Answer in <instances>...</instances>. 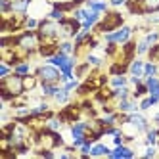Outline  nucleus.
I'll list each match as a JSON object with an SVG mask.
<instances>
[{
    "mask_svg": "<svg viewBox=\"0 0 159 159\" xmlns=\"http://www.w3.org/2000/svg\"><path fill=\"white\" fill-rule=\"evenodd\" d=\"M25 94V84H23V77L12 73L4 79H0V96L2 102H14L16 98H21Z\"/></svg>",
    "mask_w": 159,
    "mask_h": 159,
    "instance_id": "nucleus-1",
    "label": "nucleus"
},
{
    "mask_svg": "<svg viewBox=\"0 0 159 159\" xmlns=\"http://www.w3.org/2000/svg\"><path fill=\"white\" fill-rule=\"evenodd\" d=\"M14 48L23 52L27 58L33 56L35 52H39L40 48V37L37 31H31V29H25L23 33L19 35H14Z\"/></svg>",
    "mask_w": 159,
    "mask_h": 159,
    "instance_id": "nucleus-2",
    "label": "nucleus"
},
{
    "mask_svg": "<svg viewBox=\"0 0 159 159\" xmlns=\"http://www.w3.org/2000/svg\"><path fill=\"white\" fill-rule=\"evenodd\" d=\"M125 25V17L123 14L119 12H111V10H107V12L104 14V17L100 19V23L94 27L98 33H102V35H106V33H111V31H115L119 27Z\"/></svg>",
    "mask_w": 159,
    "mask_h": 159,
    "instance_id": "nucleus-3",
    "label": "nucleus"
},
{
    "mask_svg": "<svg viewBox=\"0 0 159 159\" xmlns=\"http://www.w3.org/2000/svg\"><path fill=\"white\" fill-rule=\"evenodd\" d=\"M40 42H54L60 39V21H54L50 17L40 19V25L37 29Z\"/></svg>",
    "mask_w": 159,
    "mask_h": 159,
    "instance_id": "nucleus-4",
    "label": "nucleus"
},
{
    "mask_svg": "<svg viewBox=\"0 0 159 159\" xmlns=\"http://www.w3.org/2000/svg\"><path fill=\"white\" fill-rule=\"evenodd\" d=\"M129 12L134 16H150L159 14V0H129Z\"/></svg>",
    "mask_w": 159,
    "mask_h": 159,
    "instance_id": "nucleus-5",
    "label": "nucleus"
},
{
    "mask_svg": "<svg viewBox=\"0 0 159 159\" xmlns=\"http://www.w3.org/2000/svg\"><path fill=\"white\" fill-rule=\"evenodd\" d=\"M35 75L39 77L40 83H52V84H61V71L60 67H56L52 63H44V65H39L35 69Z\"/></svg>",
    "mask_w": 159,
    "mask_h": 159,
    "instance_id": "nucleus-6",
    "label": "nucleus"
},
{
    "mask_svg": "<svg viewBox=\"0 0 159 159\" xmlns=\"http://www.w3.org/2000/svg\"><path fill=\"white\" fill-rule=\"evenodd\" d=\"M132 33H134V29L130 25H123V27L111 31V33H106L104 40L106 42H115V44H125L132 39Z\"/></svg>",
    "mask_w": 159,
    "mask_h": 159,
    "instance_id": "nucleus-7",
    "label": "nucleus"
},
{
    "mask_svg": "<svg viewBox=\"0 0 159 159\" xmlns=\"http://www.w3.org/2000/svg\"><path fill=\"white\" fill-rule=\"evenodd\" d=\"M81 21H77L75 17H65L63 21H60V39H75V35L81 31Z\"/></svg>",
    "mask_w": 159,
    "mask_h": 159,
    "instance_id": "nucleus-8",
    "label": "nucleus"
},
{
    "mask_svg": "<svg viewBox=\"0 0 159 159\" xmlns=\"http://www.w3.org/2000/svg\"><path fill=\"white\" fill-rule=\"evenodd\" d=\"M134 155H136L134 150H132V148H129V146H125V144L115 146V148L111 150V153H109L111 159H132Z\"/></svg>",
    "mask_w": 159,
    "mask_h": 159,
    "instance_id": "nucleus-9",
    "label": "nucleus"
},
{
    "mask_svg": "<svg viewBox=\"0 0 159 159\" xmlns=\"http://www.w3.org/2000/svg\"><path fill=\"white\" fill-rule=\"evenodd\" d=\"M138 109H140L138 100H134L132 96L117 102V111H119V113H132V111H138Z\"/></svg>",
    "mask_w": 159,
    "mask_h": 159,
    "instance_id": "nucleus-10",
    "label": "nucleus"
},
{
    "mask_svg": "<svg viewBox=\"0 0 159 159\" xmlns=\"http://www.w3.org/2000/svg\"><path fill=\"white\" fill-rule=\"evenodd\" d=\"M100 19H102V14H98V12H92V10H88V14H86V19L81 23V27L83 29H86V31H92L98 23H100Z\"/></svg>",
    "mask_w": 159,
    "mask_h": 159,
    "instance_id": "nucleus-11",
    "label": "nucleus"
},
{
    "mask_svg": "<svg viewBox=\"0 0 159 159\" xmlns=\"http://www.w3.org/2000/svg\"><path fill=\"white\" fill-rule=\"evenodd\" d=\"M31 4H33V0H14L12 14H16V16H27Z\"/></svg>",
    "mask_w": 159,
    "mask_h": 159,
    "instance_id": "nucleus-12",
    "label": "nucleus"
},
{
    "mask_svg": "<svg viewBox=\"0 0 159 159\" xmlns=\"http://www.w3.org/2000/svg\"><path fill=\"white\" fill-rule=\"evenodd\" d=\"M144 65H146V61L140 58H134L130 63H129V75H136V77H144Z\"/></svg>",
    "mask_w": 159,
    "mask_h": 159,
    "instance_id": "nucleus-13",
    "label": "nucleus"
},
{
    "mask_svg": "<svg viewBox=\"0 0 159 159\" xmlns=\"http://www.w3.org/2000/svg\"><path fill=\"white\" fill-rule=\"evenodd\" d=\"M84 6L88 10H92V12H98V14H106L109 10V2H106V0H86Z\"/></svg>",
    "mask_w": 159,
    "mask_h": 159,
    "instance_id": "nucleus-14",
    "label": "nucleus"
},
{
    "mask_svg": "<svg viewBox=\"0 0 159 159\" xmlns=\"http://www.w3.org/2000/svg\"><path fill=\"white\" fill-rule=\"evenodd\" d=\"M61 84H52V83H40V92H42V98H54L56 92L60 90Z\"/></svg>",
    "mask_w": 159,
    "mask_h": 159,
    "instance_id": "nucleus-15",
    "label": "nucleus"
},
{
    "mask_svg": "<svg viewBox=\"0 0 159 159\" xmlns=\"http://www.w3.org/2000/svg\"><path fill=\"white\" fill-rule=\"evenodd\" d=\"M54 102H56L58 106H67V104L71 102V92H69V90H65L63 86H60V90H58V92H56V96H54Z\"/></svg>",
    "mask_w": 159,
    "mask_h": 159,
    "instance_id": "nucleus-16",
    "label": "nucleus"
},
{
    "mask_svg": "<svg viewBox=\"0 0 159 159\" xmlns=\"http://www.w3.org/2000/svg\"><path fill=\"white\" fill-rule=\"evenodd\" d=\"M111 150L106 146V144H102V142H94L92 144V150H90V155L92 157H102V155H107L109 157Z\"/></svg>",
    "mask_w": 159,
    "mask_h": 159,
    "instance_id": "nucleus-17",
    "label": "nucleus"
},
{
    "mask_svg": "<svg viewBox=\"0 0 159 159\" xmlns=\"http://www.w3.org/2000/svg\"><path fill=\"white\" fill-rule=\"evenodd\" d=\"M132 92L129 86H121V88H111V100H125V98H130Z\"/></svg>",
    "mask_w": 159,
    "mask_h": 159,
    "instance_id": "nucleus-18",
    "label": "nucleus"
},
{
    "mask_svg": "<svg viewBox=\"0 0 159 159\" xmlns=\"http://www.w3.org/2000/svg\"><path fill=\"white\" fill-rule=\"evenodd\" d=\"M157 138H159V127H155V129H148L146 130V140H144V146H157L159 142H157Z\"/></svg>",
    "mask_w": 159,
    "mask_h": 159,
    "instance_id": "nucleus-19",
    "label": "nucleus"
},
{
    "mask_svg": "<svg viewBox=\"0 0 159 159\" xmlns=\"http://www.w3.org/2000/svg\"><path fill=\"white\" fill-rule=\"evenodd\" d=\"M144 83L148 86V94H159V77L153 75V77H146Z\"/></svg>",
    "mask_w": 159,
    "mask_h": 159,
    "instance_id": "nucleus-20",
    "label": "nucleus"
},
{
    "mask_svg": "<svg viewBox=\"0 0 159 159\" xmlns=\"http://www.w3.org/2000/svg\"><path fill=\"white\" fill-rule=\"evenodd\" d=\"M23 84H25V92H31V90H35L37 86H40V81L37 75H25L23 77Z\"/></svg>",
    "mask_w": 159,
    "mask_h": 159,
    "instance_id": "nucleus-21",
    "label": "nucleus"
},
{
    "mask_svg": "<svg viewBox=\"0 0 159 159\" xmlns=\"http://www.w3.org/2000/svg\"><path fill=\"white\" fill-rule=\"evenodd\" d=\"M58 52H63L67 56H73L75 54V42L71 39H65V40H60L58 44Z\"/></svg>",
    "mask_w": 159,
    "mask_h": 159,
    "instance_id": "nucleus-22",
    "label": "nucleus"
},
{
    "mask_svg": "<svg viewBox=\"0 0 159 159\" xmlns=\"http://www.w3.org/2000/svg\"><path fill=\"white\" fill-rule=\"evenodd\" d=\"M130 83H129V79H127V75H111V79H109V86L111 88H121V86H129Z\"/></svg>",
    "mask_w": 159,
    "mask_h": 159,
    "instance_id": "nucleus-23",
    "label": "nucleus"
},
{
    "mask_svg": "<svg viewBox=\"0 0 159 159\" xmlns=\"http://www.w3.org/2000/svg\"><path fill=\"white\" fill-rule=\"evenodd\" d=\"M153 75H159V63L153 61V60H148L146 65H144V79L146 77H153Z\"/></svg>",
    "mask_w": 159,
    "mask_h": 159,
    "instance_id": "nucleus-24",
    "label": "nucleus"
},
{
    "mask_svg": "<svg viewBox=\"0 0 159 159\" xmlns=\"http://www.w3.org/2000/svg\"><path fill=\"white\" fill-rule=\"evenodd\" d=\"M150 42H148L146 40V37H142L140 40H136V56H140V58H142V56H148V52H150Z\"/></svg>",
    "mask_w": 159,
    "mask_h": 159,
    "instance_id": "nucleus-25",
    "label": "nucleus"
},
{
    "mask_svg": "<svg viewBox=\"0 0 159 159\" xmlns=\"http://www.w3.org/2000/svg\"><path fill=\"white\" fill-rule=\"evenodd\" d=\"M14 73L21 75V77L29 75V73H31V63H29L27 60H21L19 63H16V65H14Z\"/></svg>",
    "mask_w": 159,
    "mask_h": 159,
    "instance_id": "nucleus-26",
    "label": "nucleus"
},
{
    "mask_svg": "<svg viewBox=\"0 0 159 159\" xmlns=\"http://www.w3.org/2000/svg\"><path fill=\"white\" fill-rule=\"evenodd\" d=\"M46 17H50V19H54V21H63L67 16H65V12L63 10H60V8H56V6H52L50 10H48V14H46Z\"/></svg>",
    "mask_w": 159,
    "mask_h": 159,
    "instance_id": "nucleus-27",
    "label": "nucleus"
},
{
    "mask_svg": "<svg viewBox=\"0 0 159 159\" xmlns=\"http://www.w3.org/2000/svg\"><path fill=\"white\" fill-rule=\"evenodd\" d=\"M146 94H148V86H146L144 81H142L140 84H136L134 90H132V98H134V100H140V98H144Z\"/></svg>",
    "mask_w": 159,
    "mask_h": 159,
    "instance_id": "nucleus-28",
    "label": "nucleus"
},
{
    "mask_svg": "<svg viewBox=\"0 0 159 159\" xmlns=\"http://www.w3.org/2000/svg\"><path fill=\"white\" fill-rule=\"evenodd\" d=\"M40 25V19L37 16H25V29H31V31H37Z\"/></svg>",
    "mask_w": 159,
    "mask_h": 159,
    "instance_id": "nucleus-29",
    "label": "nucleus"
},
{
    "mask_svg": "<svg viewBox=\"0 0 159 159\" xmlns=\"http://www.w3.org/2000/svg\"><path fill=\"white\" fill-rule=\"evenodd\" d=\"M90 67H92V65H90L88 61H84V63H81V65H77V67H75V77H77V79H84L86 73L90 71Z\"/></svg>",
    "mask_w": 159,
    "mask_h": 159,
    "instance_id": "nucleus-30",
    "label": "nucleus"
},
{
    "mask_svg": "<svg viewBox=\"0 0 159 159\" xmlns=\"http://www.w3.org/2000/svg\"><path fill=\"white\" fill-rule=\"evenodd\" d=\"M144 37H146V40H148V42H150V46H155V44L159 42V31H157V29L148 31Z\"/></svg>",
    "mask_w": 159,
    "mask_h": 159,
    "instance_id": "nucleus-31",
    "label": "nucleus"
},
{
    "mask_svg": "<svg viewBox=\"0 0 159 159\" xmlns=\"http://www.w3.org/2000/svg\"><path fill=\"white\" fill-rule=\"evenodd\" d=\"M14 73V67L10 65L8 61H2L0 63V79H4V77H8V75H12Z\"/></svg>",
    "mask_w": 159,
    "mask_h": 159,
    "instance_id": "nucleus-32",
    "label": "nucleus"
},
{
    "mask_svg": "<svg viewBox=\"0 0 159 159\" xmlns=\"http://www.w3.org/2000/svg\"><path fill=\"white\" fill-rule=\"evenodd\" d=\"M12 4H14V0H0L2 16H10V14H12Z\"/></svg>",
    "mask_w": 159,
    "mask_h": 159,
    "instance_id": "nucleus-33",
    "label": "nucleus"
},
{
    "mask_svg": "<svg viewBox=\"0 0 159 159\" xmlns=\"http://www.w3.org/2000/svg\"><path fill=\"white\" fill-rule=\"evenodd\" d=\"M86 61L92 65V67H102V63H104V60L102 58H98V56H94V54H86Z\"/></svg>",
    "mask_w": 159,
    "mask_h": 159,
    "instance_id": "nucleus-34",
    "label": "nucleus"
},
{
    "mask_svg": "<svg viewBox=\"0 0 159 159\" xmlns=\"http://www.w3.org/2000/svg\"><path fill=\"white\" fill-rule=\"evenodd\" d=\"M79 84H81V83H79V79L75 77V79H71V81H67V83H63L61 86H63L65 90H69V92H73V90H77V88H79Z\"/></svg>",
    "mask_w": 159,
    "mask_h": 159,
    "instance_id": "nucleus-35",
    "label": "nucleus"
},
{
    "mask_svg": "<svg viewBox=\"0 0 159 159\" xmlns=\"http://www.w3.org/2000/svg\"><path fill=\"white\" fill-rule=\"evenodd\" d=\"M148 58L159 63V42L155 44V46H152V48H150V52H148Z\"/></svg>",
    "mask_w": 159,
    "mask_h": 159,
    "instance_id": "nucleus-36",
    "label": "nucleus"
},
{
    "mask_svg": "<svg viewBox=\"0 0 159 159\" xmlns=\"http://www.w3.org/2000/svg\"><path fill=\"white\" fill-rule=\"evenodd\" d=\"M138 106H140V111L150 109V107H152V100H150V96H144V98H140V100H138Z\"/></svg>",
    "mask_w": 159,
    "mask_h": 159,
    "instance_id": "nucleus-37",
    "label": "nucleus"
},
{
    "mask_svg": "<svg viewBox=\"0 0 159 159\" xmlns=\"http://www.w3.org/2000/svg\"><path fill=\"white\" fill-rule=\"evenodd\" d=\"M146 25H159V16L157 14H150L146 17Z\"/></svg>",
    "mask_w": 159,
    "mask_h": 159,
    "instance_id": "nucleus-38",
    "label": "nucleus"
},
{
    "mask_svg": "<svg viewBox=\"0 0 159 159\" xmlns=\"http://www.w3.org/2000/svg\"><path fill=\"white\" fill-rule=\"evenodd\" d=\"M155 155H157V150H155V146H146L144 157H155Z\"/></svg>",
    "mask_w": 159,
    "mask_h": 159,
    "instance_id": "nucleus-39",
    "label": "nucleus"
},
{
    "mask_svg": "<svg viewBox=\"0 0 159 159\" xmlns=\"http://www.w3.org/2000/svg\"><path fill=\"white\" fill-rule=\"evenodd\" d=\"M129 0H109V6L113 8H121V6H127Z\"/></svg>",
    "mask_w": 159,
    "mask_h": 159,
    "instance_id": "nucleus-40",
    "label": "nucleus"
},
{
    "mask_svg": "<svg viewBox=\"0 0 159 159\" xmlns=\"http://www.w3.org/2000/svg\"><path fill=\"white\" fill-rule=\"evenodd\" d=\"M153 123H155L157 127H159V113H155V115H153Z\"/></svg>",
    "mask_w": 159,
    "mask_h": 159,
    "instance_id": "nucleus-41",
    "label": "nucleus"
},
{
    "mask_svg": "<svg viewBox=\"0 0 159 159\" xmlns=\"http://www.w3.org/2000/svg\"><path fill=\"white\" fill-rule=\"evenodd\" d=\"M54 2H60V0H54Z\"/></svg>",
    "mask_w": 159,
    "mask_h": 159,
    "instance_id": "nucleus-42",
    "label": "nucleus"
}]
</instances>
